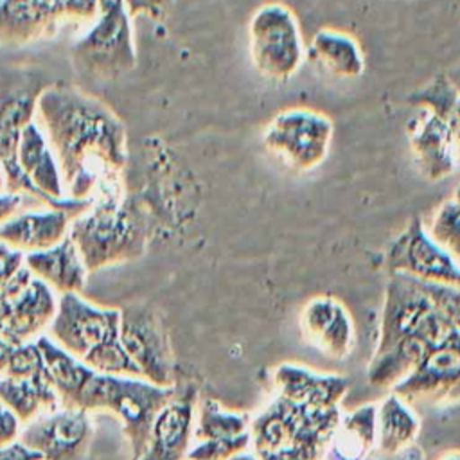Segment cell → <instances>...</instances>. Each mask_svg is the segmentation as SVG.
Segmentation results:
<instances>
[{
	"instance_id": "8992f818",
	"label": "cell",
	"mask_w": 460,
	"mask_h": 460,
	"mask_svg": "<svg viewBox=\"0 0 460 460\" xmlns=\"http://www.w3.org/2000/svg\"><path fill=\"white\" fill-rule=\"evenodd\" d=\"M248 52L255 70L271 83H288L305 61V43L295 13L284 4H264L248 23Z\"/></svg>"
},
{
	"instance_id": "836d02e7",
	"label": "cell",
	"mask_w": 460,
	"mask_h": 460,
	"mask_svg": "<svg viewBox=\"0 0 460 460\" xmlns=\"http://www.w3.org/2000/svg\"><path fill=\"white\" fill-rule=\"evenodd\" d=\"M25 255L18 250L0 243V289L13 279V275L23 266Z\"/></svg>"
},
{
	"instance_id": "4316f807",
	"label": "cell",
	"mask_w": 460,
	"mask_h": 460,
	"mask_svg": "<svg viewBox=\"0 0 460 460\" xmlns=\"http://www.w3.org/2000/svg\"><path fill=\"white\" fill-rule=\"evenodd\" d=\"M408 102L420 110L433 111L446 122L453 140L456 164L460 165V90L456 84L446 74H437L422 88L410 93Z\"/></svg>"
},
{
	"instance_id": "8fae6325",
	"label": "cell",
	"mask_w": 460,
	"mask_h": 460,
	"mask_svg": "<svg viewBox=\"0 0 460 460\" xmlns=\"http://www.w3.org/2000/svg\"><path fill=\"white\" fill-rule=\"evenodd\" d=\"M119 338L126 354L140 370L142 379L158 386H172L176 383L169 334L151 307L131 304L120 309Z\"/></svg>"
},
{
	"instance_id": "d6986e66",
	"label": "cell",
	"mask_w": 460,
	"mask_h": 460,
	"mask_svg": "<svg viewBox=\"0 0 460 460\" xmlns=\"http://www.w3.org/2000/svg\"><path fill=\"white\" fill-rule=\"evenodd\" d=\"M323 410L275 397L255 419L250 420L252 446L257 455L279 449L295 440Z\"/></svg>"
},
{
	"instance_id": "60d3db41",
	"label": "cell",
	"mask_w": 460,
	"mask_h": 460,
	"mask_svg": "<svg viewBox=\"0 0 460 460\" xmlns=\"http://www.w3.org/2000/svg\"><path fill=\"white\" fill-rule=\"evenodd\" d=\"M453 199L460 205V183L456 185V189H455V194H453Z\"/></svg>"
},
{
	"instance_id": "e575fe53",
	"label": "cell",
	"mask_w": 460,
	"mask_h": 460,
	"mask_svg": "<svg viewBox=\"0 0 460 460\" xmlns=\"http://www.w3.org/2000/svg\"><path fill=\"white\" fill-rule=\"evenodd\" d=\"M23 201H38V199H34L32 196H25V194H9V192L0 194V225L4 221H7L9 217H13L14 214L22 212Z\"/></svg>"
},
{
	"instance_id": "4fadbf2b",
	"label": "cell",
	"mask_w": 460,
	"mask_h": 460,
	"mask_svg": "<svg viewBox=\"0 0 460 460\" xmlns=\"http://www.w3.org/2000/svg\"><path fill=\"white\" fill-rule=\"evenodd\" d=\"M385 270L388 275L401 273L417 280L460 289V262L428 235L419 217L408 221L402 232L388 244Z\"/></svg>"
},
{
	"instance_id": "d4e9b609",
	"label": "cell",
	"mask_w": 460,
	"mask_h": 460,
	"mask_svg": "<svg viewBox=\"0 0 460 460\" xmlns=\"http://www.w3.org/2000/svg\"><path fill=\"white\" fill-rule=\"evenodd\" d=\"M377 404H363L341 415L325 456L329 460H365L376 446Z\"/></svg>"
},
{
	"instance_id": "6da1fadb",
	"label": "cell",
	"mask_w": 460,
	"mask_h": 460,
	"mask_svg": "<svg viewBox=\"0 0 460 460\" xmlns=\"http://www.w3.org/2000/svg\"><path fill=\"white\" fill-rule=\"evenodd\" d=\"M36 115L58 160L66 198L119 194L128 138L122 120L104 102L74 84L52 83L41 90Z\"/></svg>"
},
{
	"instance_id": "277c9868",
	"label": "cell",
	"mask_w": 460,
	"mask_h": 460,
	"mask_svg": "<svg viewBox=\"0 0 460 460\" xmlns=\"http://www.w3.org/2000/svg\"><path fill=\"white\" fill-rule=\"evenodd\" d=\"M50 338L86 367L101 374L140 377V370L126 354L119 331L120 311L97 307L81 293H63L49 325Z\"/></svg>"
},
{
	"instance_id": "ba28073f",
	"label": "cell",
	"mask_w": 460,
	"mask_h": 460,
	"mask_svg": "<svg viewBox=\"0 0 460 460\" xmlns=\"http://www.w3.org/2000/svg\"><path fill=\"white\" fill-rule=\"evenodd\" d=\"M45 86L29 70H14L0 75V165L5 176V192L25 194L50 207L22 172L16 162V147L22 129L34 120L36 102Z\"/></svg>"
},
{
	"instance_id": "f1b7e54d",
	"label": "cell",
	"mask_w": 460,
	"mask_h": 460,
	"mask_svg": "<svg viewBox=\"0 0 460 460\" xmlns=\"http://www.w3.org/2000/svg\"><path fill=\"white\" fill-rule=\"evenodd\" d=\"M426 232L442 250L460 262V205L453 198L438 205Z\"/></svg>"
},
{
	"instance_id": "52a82bcc",
	"label": "cell",
	"mask_w": 460,
	"mask_h": 460,
	"mask_svg": "<svg viewBox=\"0 0 460 460\" xmlns=\"http://www.w3.org/2000/svg\"><path fill=\"white\" fill-rule=\"evenodd\" d=\"M332 135L334 124L325 113L288 108L270 119L262 131V146L288 169L311 172L327 160Z\"/></svg>"
},
{
	"instance_id": "7402d4cb",
	"label": "cell",
	"mask_w": 460,
	"mask_h": 460,
	"mask_svg": "<svg viewBox=\"0 0 460 460\" xmlns=\"http://www.w3.org/2000/svg\"><path fill=\"white\" fill-rule=\"evenodd\" d=\"M23 266L59 295L81 293L88 277V270L68 235L52 248L27 253Z\"/></svg>"
},
{
	"instance_id": "9c48e42d",
	"label": "cell",
	"mask_w": 460,
	"mask_h": 460,
	"mask_svg": "<svg viewBox=\"0 0 460 460\" xmlns=\"http://www.w3.org/2000/svg\"><path fill=\"white\" fill-rule=\"evenodd\" d=\"M97 16L74 45V59L88 72L113 75L137 63L131 16L124 0H97Z\"/></svg>"
},
{
	"instance_id": "83f0119b",
	"label": "cell",
	"mask_w": 460,
	"mask_h": 460,
	"mask_svg": "<svg viewBox=\"0 0 460 460\" xmlns=\"http://www.w3.org/2000/svg\"><path fill=\"white\" fill-rule=\"evenodd\" d=\"M250 431V419L244 413L230 411L214 399H203L196 406L192 442L234 438Z\"/></svg>"
},
{
	"instance_id": "603a6c76",
	"label": "cell",
	"mask_w": 460,
	"mask_h": 460,
	"mask_svg": "<svg viewBox=\"0 0 460 460\" xmlns=\"http://www.w3.org/2000/svg\"><path fill=\"white\" fill-rule=\"evenodd\" d=\"M305 61L334 79H356L365 72V54L347 32L318 29L305 47Z\"/></svg>"
},
{
	"instance_id": "e0dca14e",
	"label": "cell",
	"mask_w": 460,
	"mask_h": 460,
	"mask_svg": "<svg viewBox=\"0 0 460 460\" xmlns=\"http://www.w3.org/2000/svg\"><path fill=\"white\" fill-rule=\"evenodd\" d=\"M300 332L322 354L343 359L354 350L356 331L349 309L334 296L320 295L305 302L300 311Z\"/></svg>"
},
{
	"instance_id": "7c38bea8",
	"label": "cell",
	"mask_w": 460,
	"mask_h": 460,
	"mask_svg": "<svg viewBox=\"0 0 460 460\" xmlns=\"http://www.w3.org/2000/svg\"><path fill=\"white\" fill-rule=\"evenodd\" d=\"M58 309L56 293L25 266L0 289V332L16 347L50 325Z\"/></svg>"
},
{
	"instance_id": "4dcf8cb0",
	"label": "cell",
	"mask_w": 460,
	"mask_h": 460,
	"mask_svg": "<svg viewBox=\"0 0 460 460\" xmlns=\"http://www.w3.org/2000/svg\"><path fill=\"white\" fill-rule=\"evenodd\" d=\"M43 372L45 361L36 340L16 345L4 368V374L9 377H32Z\"/></svg>"
},
{
	"instance_id": "5bb4252c",
	"label": "cell",
	"mask_w": 460,
	"mask_h": 460,
	"mask_svg": "<svg viewBox=\"0 0 460 460\" xmlns=\"http://www.w3.org/2000/svg\"><path fill=\"white\" fill-rule=\"evenodd\" d=\"M406 404H433L460 399V332L451 331L437 341L419 365L394 388Z\"/></svg>"
},
{
	"instance_id": "44dd1931",
	"label": "cell",
	"mask_w": 460,
	"mask_h": 460,
	"mask_svg": "<svg viewBox=\"0 0 460 460\" xmlns=\"http://www.w3.org/2000/svg\"><path fill=\"white\" fill-rule=\"evenodd\" d=\"M74 217L58 208L18 212L0 225V243L23 255L56 246L68 235Z\"/></svg>"
},
{
	"instance_id": "2e32d148",
	"label": "cell",
	"mask_w": 460,
	"mask_h": 460,
	"mask_svg": "<svg viewBox=\"0 0 460 460\" xmlns=\"http://www.w3.org/2000/svg\"><path fill=\"white\" fill-rule=\"evenodd\" d=\"M198 388L194 383H174L172 395L158 410L138 460H187L192 446Z\"/></svg>"
},
{
	"instance_id": "cb8c5ba5",
	"label": "cell",
	"mask_w": 460,
	"mask_h": 460,
	"mask_svg": "<svg viewBox=\"0 0 460 460\" xmlns=\"http://www.w3.org/2000/svg\"><path fill=\"white\" fill-rule=\"evenodd\" d=\"M0 401L14 411L22 424L40 413L59 408V395L50 383L47 370L32 377H0Z\"/></svg>"
},
{
	"instance_id": "ab89813d",
	"label": "cell",
	"mask_w": 460,
	"mask_h": 460,
	"mask_svg": "<svg viewBox=\"0 0 460 460\" xmlns=\"http://www.w3.org/2000/svg\"><path fill=\"white\" fill-rule=\"evenodd\" d=\"M442 460H460V453H449Z\"/></svg>"
},
{
	"instance_id": "b9f144b4",
	"label": "cell",
	"mask_w": 460,
	"mask_h": 460,
	"mask_svg": "<svg viewBox=\"0 0 460 460\" xmlns=\"http://www.w3.org/2000/svg\"><path fill=\"white\" fill-rule=\"evenodd\" d=\"M456 329H458V332H460V325H458V327H456Z\"/></svg>"
},
{
	"instance_id": "484cf974",
	"label": "cell",
	"mask_w": 460,
	"mask_h": 460,
	"mask_svg": "<svg viewBox=\"0 0 460 460\" xmlns=\"http://www.w3.org/2000/svg\"><path fill=\"white\" fill-rule=\"evenodd\" d=\"M419 426V419L411 406L392 392L376 411L377 449L385 455H397L415 440Z\"/></svg>"
},
{
	"instance_id": "74e56055",
	"label": "cell",
	"mask_w": 460,
	"mask_h": 460,
	"mask_svg": "<svg viewBox=\"0 0 460 460\" xmlns=\"http://www.w3.org/2000/svg\"><path fill=\"white\" fill-rule=\"evenodd\" d=\"M226 460H261V458H259V455H257L255 451H250V447H248V449H244V451H239V453L232 455V456L226 458Z\"/></svg>"
},
{
	"instance_id": "9a60e30c",
	"label": "cell",
	"mask_w": 460,
	"mask_h": 460,
	"mask_svg": "<svg viewBox=\"0 0 460 460\" xmlns=\"http://www.w3.org/2000/svg\"><path fill=\"white\" fill-rule=\"evenodd\" d=\"M92 437L88 411L59 406L29 420L18 440L43 460H84Z\"/></svg>"
},
{
	"instance_id": "7a4b0ae2",
	"label": "cell",
	"mask_w": 460,
	"mask_h": 460,
	"mask_svg": "<svg viewBox=\"0 0 460 460\" xmlns=\"http://www.w3.org/2000/svg\"><path fill=\"white\" fill-rule=\"evenodd\" d=\"M456 325L444 314L422 280L392 273L385 288L379 338L367 379L376 388H394L424 354Z\"/></svg>"
},
{
	"instance_id": "ac0fdd59",
	"label": "cell",
	"mask_w": 460,
	"mask_h": 460,
	"mask_svg": "<svg viewBox=\"0 0 460 460\" xmlns=\"http://www.w3.org/2000/svg\"><path fill=\"white\" fill-rule=\"evenodd\" d=\"M408 146L415 167L428 181H442L456 169L453 140L446 122L433 111L420 110L408 124Z\"/></svg>"
},
{
	"instance_id": "30bf717a",
	"label": "cell",
	"mask_w": 460,
	"mask_h": 460,
	"mask_svg": "<svg viewBox=\"0 0 460 460\" xmlns=\"http://www.w3.org/2000/svg\"><path fill=\"white\" fill-rule=\"evenodd\" d=\"M97 0H0V45H25L63 25L92 23Z\"/></svg>"
},
{
	"instance_id": "d590c367",
	"label": "cell",
	"mask_w": 460,
	"mask_h": 460,
	"mask_svg": "<svg viewBox=\"0 0 460 460\" xmlns=\"http://www.w3.org/2000/svg\"><path fill=\"white\" fill-rule=\"evenodd\" d=\"M0 460H43V456L18 440L7 447H0Z\"/></svg>"
},
{
	"instance_id": "8d00e7d4",
	"label": "cell",
	"mask_w": 460,
	"mask_h": 460,
	"mask_svg": "<svg viewBox=\"0 0 460 460\" xmlns=\"http://www.w3.org/2000/svg\"><path fill=\"white\" fill-rule=\"evenodd\" d=\"M13 349H14V345L0 332V374H4V368L7 365V359L13 352Z\"/></svg>"
},
{
	"instance_id": "f35d334b",
	"label": "cell",
	"mask_w": 460,
	"mask_h": 460,
	"mask_svg": "<svg viewBox=\"0 0 460 460\" xmlns=\"http://www.w3.org/2000/svg\"><path fill=\"white\" fill-rule=\"evenodd\" d=\"M5 192V176H4V169L0 165V194Z\"/></svg>"
},
{
	"instance_id": "f546056e",
	"label": "cell",
	"mask_w": 460,
	"mask_h": 460,
	"mask_svg": "<svg viewBox=\"0 0 460 460\" xmlns=\"http://www.w3.org/2000/svg\"><path fill=\"white\" fill-rule=\"evenodd\" d=\"M252 447L250 431L234 438H219V440H201L192 442L187 460H226L232 455Z\"/></svg>"
},
{
	"instance_id": "d6a6232c",
	"label": "cell",
	"mask_w": 460,
	"mask_h": 460,
	"mask_svg": "<svg viewBox=\"0 0 460 460\" xmlns=\"http://www.w3.org/2000/svg\"><path fill=\"white\" fill-rule=\"evenodd\" d=\"M20 419L0 401V447H7L20 438Z\"/></svg>"
},
{
	"instance_id": "5b68a950",
	"label": "cell",
	"mask_w": 460,
	"mask_h": 460,
	"mask_svg": "<svg viewBox=\"0 0 460 460\" xmlns=\"http://www.w3.org/2000/svg\"><path fill=\"white\" fill-rule=\"evenodd\" d=\"M172 386H158L142 377L111 376L90 370L75 406L84 411L110 410L124 428L131 447V460H138L146 449L149 429L158 410L172 395Z\"/></svg>"
},
{
	"instance_id": "ffe728a7",
	"label": "cell",
	"mask_w": 460,
	"mask_h": 460,
	"mask_svg": "<svg viewBox=\"0 0 460 460\" xmlns=\"http://www.w3.org/2000/svg\"><path fill=\"white\" fill-rule=\"evenodd\" d=\"M273 386L279 397L291 402L311 408H336L349 390V379L282 363L273 370Z\"/></svg>"
},
{
	"instance_id": "1f68e13d",
	"label": "cell",
	"mask_w": 460,
	"mask_h": 460,
	"mask_svg": "<svg viewBox=\"0 0 460 460\" xmlns=\"http://www.w3.org/2000/svg\"><path fill=\"white\" fill-rule=\"evenodd\" d=\"M124 4L131 18L146 14L153 20H162L171 11L174 0H124Z\"/></svg>"
},
{
	"instance_id": "3957f363",
	"label": "cell",
	"mask_w": 460,
	"mask_h": 460,
	"mask_svg": "<svg viewBox=\"0 0 460 460\" xmlns=\"http://www.w3.org/2000/svg\"><path fill=\"white\" fill-rule=\"evenodd\" d=\"M151 235V219L131 198L108 194L70 221L68 237L88 273L138 259Z\"/></svg>"
}]
</instances>
